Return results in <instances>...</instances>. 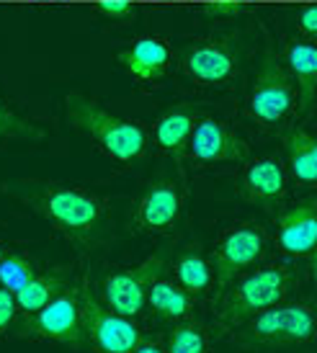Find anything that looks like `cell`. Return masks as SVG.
<instances>
[{
  "instance_id": "8fae6325",
  "label": "cell",
  "mask_w": 317,
  "mask_h": 353,
  "mask_svg": "<svg viewBox=\"0 0 317 353\" xmlns=\"http://www.w3.org/2000/svg\"><path fill=\"white\" fill-rule=\"evenodd\" d=\"M183 70L198 85H227L238 75V57L225 41L198 39L183 52Z\"/></svg>"
},
{
  "instance_id": "f1b7e54d",
  "label": "cell",
  "mask_w": 317,
  "mask_h": 353,
  "mask_svg": "<svg viewBox=\"0 0 317 353\" xmlns=\"http://www.w3.org/2000/svg\"><path fill=\"white\" fill-rule=\"evenodd\" d=\"M132 353H165V345L160 338H150V341H139Z\"/></svg>"
},
{
  "instance_id": "e0dca14e",
  "label": "cell",
  "mask_w": 317,
  "mask_h": 353,
  "mask_svg": "<svg viewBox=\"0 0 317 353\" xmlns=\"http://www.w3.org/2000/svg\"><path fill=\"white\" fill-rule=\"evenodd\" d=\"M287 65L292 78L297 80L299 88V108L309 111L315 103V85H317V50L307 39H292L287 44Z\"/></svg>"
},
{
  "instance_id": "9c48e42d",
  "label": "cell",
  "mask_w": 317,
  "mask_h": 353,
  "mask_svg": "<svg viewBox=\"0 0 317 353\" xmlns=\"http://www.w3.org/2000/svg\"><path fill=\"white\" fill-rule=\"evenodd\" d=\"M165 271V255L152 253L142 263L116 271L103 279V302L109 310L124 317H134L145 307L147 289L152 281H158L160 274Z\"/></svg>"
},
{
  "instance_id": "8992f818",
  "label": "cell",
  "mask_w": 317,
  "mask_h": 353,
  "mask_svg": "<svg viewBox=\"0 0 317 353\" xmlns=\"http://www.w3.org/2000/svg\"><path fill=\"white\" fill-rule=\"evenodd\" d=\"M80 320L85 341H90L99 353H132L142 341V333L132 317L116 314L101 304L85 284H80Z\"/></svg>"
},
{
  "instance_id": "ac0fdd59",
  "label": "cell",
  "mask_w": 317,
  "mask_h": 353,
  "mask_svg": "<svg viewBox=\"0 0 317 353\" xmlns=\"http://www.w3.org/2000/svg\"><path fill=\"white\" fill-rule=\"evenodd\" d=\"M70 284H72V271L60 265V268H52L47 274H37L34 279H29L13 296H16L21 312L34 314L39 312L50 299L60 294L62 289H68Z\"/></svg>"
},
{
  "instance_id": "4316f807",
  "label": "cell",
  "mask_w": 317,
  "mask_h": 353,
  "mask_svg": "<svg viewBox=\"0 0 317 353\" xmlns=\"http://www.w3.org/2000/svg\"><path fill=\"white\" fill-rule=\"evenodd\" d=\"M101 13H106L111 19H127L134 13V8L129 6L127 0H101Z\"/></svg>"
},
{
  "instance_id": "d6986e66",
  "label": "cell",
  "mask_w": 317,
  "mask_h": 353,
  "mask_svg": "<svg viewBox=\"0 0 317 353\" xmlns=\"http://www.w3.org/2000/svg\"><path fill=\"white\" fill-rule=\"evenodd\" d=\"M287 152L292 176L297 178L302 186H315L317 183V139L309 134L307 129H292L287 137Z\"/></svg>"
},
{
  "instance_id": "f546056e",
  "label": "cell",
  "mask_w": 317,
  "mask_h": 353,
  "mask_svg": "<svg viewBox=\"0 0 317 353\" xmlns=\"http://www.w3.org/2000/svg\"><path fill=\"white\" fill-rule=\"evenodd\" d=\"M3 255H6V248H3V245H0V258H3Z\"/></svg>"
},
{
  "instance_id": "83f0119b",
  "label": "cell",
  "mask_w": 317,
  "mask_h": 353,
  "mask_svg": "<svg viewBox=\"0 0 317 353\" xmlns=\"http://www.w3.org/2000/svg\"><path fill=\"white\" fill-rule=\"evenodd\" d=\"M299 26H302V31L307 34V37H312L317 31V8L315 6H309L302 16H299Z\"/></svg>"
},
{
  "instance_id": "2e32d148",
  "label": "cell",
  "mask_w": 317,
  "mask_h": 353,
  "mask_svg": "<svg viewBox=\"0 0 317 353\" xmlns=\"http://www.w3.org/2000/svg\"><path fill=\"white\" fill-rule=\"evenodd\" d=\"M196 111L191 106H176L165 111L155 121V145L160 152L173 155L176 160L186 155V145H189L191 129L196 124Z\"/></svg>"
},
{
  "instance_id": "ffe728a7",
  "label": "cell",
  "mask_w": 317,
  "mask_h": 353,
  "mask_svg": "<svg viewBox=\"0 0 317 353\" xmlns=\"http://www.w3.org/2000/svg\"><path fill=\"white\" fill-rule=\"evenodd\" d=\"M150 310L163 317V320H186L191 312H194V296L189 292H183L178 284L173 281H165V279H158L152 281V286L147 289V299Z\"/></svg>"
},
{
  "instance_id": "484cf974",
  "label": "cell",
  "mask_w": 317,
  "mask_h": 353,
  "mask_svg": "<svg viewBox=\"0 0 317 353\" xmlns=\"http://www.w3.org/2000/svg\"><path fill=\"white\" fill-rule=\"evenodd\" d=\"M209 16H217V19H227V16H238L245 10L243 3H227V0H214V3H209L207 8H204Z\"/></svg>"
},
{
  "instance_id": "7402d4cb",
  "label": "cell",
  "mask_w": 317,
  "mask_h": 353,
  "mask_svg": "<svg viewBox=\"0 0 317 353\" xmlns=\"http://www.w3.org/2000/svg\"><path fill=\"white\" fill-rule=\"evenodd\" d=\"M207 327L186 320L173 327L165 353H207Z\"/></svg>"
},
{
  "instance_id": "277c9868",
  "label": "cell",
  "mask_w": 317,
  "mask_h": 353,
  "mask_svg": "<svg viewBox=\"0 0 317 353\" xmlns=\"http://www.w3.org/2000/svg\"><path fill=\"white\" fill-rule=\"evenodd\" d=\"M315 335V312L305 302L274 304L245 323L240 333L243 343L263 345V348H281V345L307 343Z\"/></svg>"
},
{
  "instance_id": "3957f363",
  "label": "cell",
  "mask_w": 317,
  "mask_h": 353,
  "mask_svg": "<svg viewBox=\"0 0 317 353\" xmlns=\"http://www.w3.org/2000/svg\"><path fill=\"white\" fill-rule=\"evenodd\" d=\"M68 121L83 132L106 157L116 163H132L147 148V134L137 121L121 119L106 111L96 101L85 99L80 93H70L68 101Z\"/></svg>"
},
{
  "instance_id": "603a6c76",
  "label": "cell",
  "mask_w": 317,
  "mask_h": 353,
  "mask_svg": "<svg viewBox=\"0 0 317 353\" xmlns=\"http://www.w3.org/2000/svg\"><path fill=\"white\" fill-rule=\"evenodd\" d=\"M34 276H37V268H34L29 258H23L19 253H10L0 258V284H3V289L13 292V294Z\"/></svg>"
},
{
  "instance_id": "ba28073f",
  "label": "cell",
  "mask_w": 317,
  "mask_h": 353,
  "mask_svg": "<svg viewBox=\"0 0 317 353\" xmlns=\"http://www.w3.org/2000/svg\"><path fill=\"white\" fill-rule=\"evenodd\" d=\"M266 253V232L253 222L229 227L225 235L217 240L212 261H214V281L219 289L232 284L240 274L263 258Z\"/></svg>"
},
{
  "instance_id": "cb8c5ba5",
  "label": "cell",
  "mask_w": 317,
  "mask_h": 353,
  "mask_svg": "<svg viewBox=\"0 0 317 353\" xmlns=\"http://www.w3.org/2000/svg\"><path fill=\"white\" fill-rule=\"evenodd\" d=\"M41 137H44L41 129H37L26 119H21L16 111H10L0 101V148L6 142H13V139H41Z\"/></svg>"
},
{
  "instance_id": "5b68a950",
  "label": "cell",
  "mask_w": 317,
  "mask_h": 353,
  "mask_svg": "<svg viewBox=\"0 0 317 353\" xmlns=\"http://www.w3.org/2000/svg\"><path fill=\"white\" fill-rule=\"evenodd\" d=\"M19 338L54 341V343L80 348L85 343L83 320H80V286L70 284L44 304L39 312L29 314V320L21 325Z\"/></svg>"
},
{
  "instance_id": "52a82bcc",
  "label": "cell",
  "mask_w": 317,
  "mask_h": 353,
  "mask_svg": "<svg viewBox=\"0 0 317 353\" xmlns=\"http://www.w3.org/2000/svg\"><path fill=\"white\" fill-rule=\"evenodd\" d=\"M297 106V88L292 75L268 54L250 90V117L263 127H281Z\"/></svg>"
},
{
  "instance_id": "7c38bea8",
  "label": "cell",
  "mask_w": 317,
  "mask_h": 353,
  "mask_svg": "<svg viewBox=\"0 0 317 353\" xmlns=\"http://www.w3.org/2000/svg\"><path fill=\"white\" fill-rule=\"evenodd\" d=\"M183 196L173 181H158L142 194L134 209V225L139 232L147 235H165L170 232L181 216Z\"/></svg>"
},
{
  "instance_id": "9a60e30c",
  "label": "cell",
  "mask_w": 317,
  "mask_h": 353,
  "mask_svg": "<svg viewBox=\"0 0 317 353\" xmlns=\"http://www.w3.org/2000/svg\"><path fill=\"white\" fill-rule=\"evenodd\" d=\"M119 65L142 83H152L170 68V47L163 37H137L127 50L116 54Z\"/></svg>"
},
{
  "instance_id": "30bf717a",
  "label": "cell",
  "mask_w": 317,
  "mask_h": 353,
  "mask_svg": "<svg viewBox=\"0 0 317 353\" xmlns=\"http://www.w3.org/2000/svg\"><path fill=\"white\" fill-rule=\"evenodd\" d=\"M186 155L196 163L214 165V163H243L248 157V145L232 129L214 117L196 119L191 129Z\"/></svg>"
},
{
  "instance_id": "d4e9b609",
  "label": "cell",
  "mask_w": 317,
  "mask_h": 353,
  "mask_svg": "<svg viewBox=\"0 0 317 353\" xmlns=\"http://www.w3.org/2000/svg\"><path fill=\"white\" fill-rule=\"evenodd\" d=\"M16 312H19V304H16L13 292L0 286V335H6L10 330V325L16 320Z\"/></svg>"
},
{
  "instance_id": "4fadbf2b",
  "label": "cell",
  "mask_w": 317,
  "mask_h": 353,
  "mask_svg": "<svg viewBox=\"0 0 317 353\" xmlns=\"http://www.w3.org/2000/svg\"><path fill=\"white\" fill-rule=\"evenodd\" d=\"M278 245L292 258H312L317 237L315 201H299L281 212L276 219Z\"/></svg>"
},
{
  "instance_id": "6da1fadb",
  "label": "cell",
  "mask_w": 317,
  "mask_h": 353,
  "mask_svg": "<svg viewBox=\"0 0 317 353\" xmlns=\"http://www.w3.org/2000/svg\"><path fill=\"white\" fill-rule=\"evenodd\" d=\"M6 191L19 201L29 204L47 225L62 235L78 250H93L106 232V201L93 191L47 181V178H23L6 183Z\"/></svg>"
},
{
  "instance_id": "44dd1931",
  "label": "cell",
  "mask_w": 317,
  "mask_h": 353,
  "mask_svg": "<svg viewBox=\"0 0 317 353\" xmlns=\"http://www.w3.org/2000/svg\"><path fill=\"white\" fill-rule=\"evenodd\" d=\"M176 276H178V286L183 292H189L191 296L207 294L212 284H214V276L209 263L194 250H186L176 261Z\"/></svg>"
},
{
  "instance_id": "7a4b0ae2",
  "label": "cell",
  "mask_w": 317,
  "mask_h": 353,
  "mask_svg": "<svg viewBox=\"0 0 317 353\" xmlns=\"http://www.w3.org/2000/svg\"><path fill=\"white\" fill-rule=\"evenodd\" d=\"M294 281L297 276L287 263H268L232 281L222 289L225 294L217 304V325L222 330H238L258 312L284 302Z\"/></svg>"
},
{
  "instance_id": "5bb4252c",
  "label": "cell",
  "mask_w": 317,
  "mask_h": 353,
  "mask_svg": "<svg viewBox=\"0 0 317 353\" xmlns=\"http://www.w3.org/2000/svg\"><path fill=\"white\" fill-rule=\"evenodd\" d=\"M240 188H243V196L248 199L250 204L274 209V206L284 201V194H287L284 168H281L276 157H256L245 168Z\"/></svg>"
}]
</instances>
